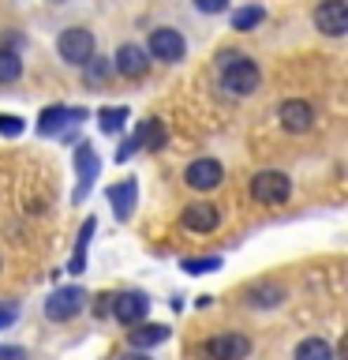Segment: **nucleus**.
Returning <instances> with one entry per match:
<instances>
[{"label":"nucleus","instance_id":"29","mask_svg":"<svg viewBox=\"0 0 348 360\" xmlns=\"http://www.w3.org/2000/svg\"><path fill=\"white\" fill-rule=\"evenodd\" d=\"M27 353L22 349H15V345H0V360H22Z\"/></svg>","mask_w":348,"mask_h":360},{"label":"nucleus","instance_id":"30","mask_svg":"<svg viewBox=\"0 0 348 360\" xmlns=\"http://www.w3.org/2000/svg\"><path fill=\"white\" fill-rule=\"evenodd\" d=\"M120 360H150V356H146V353H123Z\"/></svg>","mask_w":348,"mask_h":360},{"label":"nucleus","instance_id":"16","mask_svg":"<svg viewBox=\"0 0 348 360\" xmlns=\"http://www.w3.org/2000/svg\"><path fill=\"white\" fill-rule=\"evenodd\" d=\"M128 342H131L135 353L154 349V345L168 342V326H161V323H139V326H131V330H128Z\"/></svg>","mask_w":348,"mask_h":360},{"label":"nucleus","instance_id":"12","mask_svg":"<svg viewBox=\"0 0 348 360\" xmlns=\"http://www.w3.org/2000/svg\"><path fill=\"white\" fill-rule=\"evenodd\" d=\"M277 117H281V128L285 131L300 135V131H307L314 124V109L307 105V101H300V98H288V101H281Z\"/></svg>","mask_w":348,"mask_h":360},{"label":"nucleus","instance_id":"21","mask_svg":"<svg viewBox=\"0 0 348 360\" xmlns=\"http://www.w3.org/2000/svg\"><path fill=\"white\" fill-rule=\"evenodd\" d=\"M123 120H128V105H105L98 112V128L105 131V135H120V128H123Z\"/></svg>","mask_w":348,"mask_h":360},{"label":"nucleus","instance_id":"19","mask_svg":"<svg viewBox=\"0 0 348 360\" xmlns=\"http://www.w3.org/2000/svg\"><path fill=\"white\" fill-rule=\"evenodd\" d=\"M292 360H333V349L326 338H303L296 345V356Z\"/></svg>","mask_w":348,"mask_h":360},{"label":"nucleus","instance_id":"3","mask_svg":"<svg viewBox=\"0 0 348 360\" xmlns=\"http://www.w3.org/2000/svg\"><path fill=\"white\" fill-rule=\"evenodd\" d=\"M56 53H60V60L83 68L90 56H94V34L83 30V27H67L60 34V41H56Z\"/></svg>","mask_w":348,"mask_h":360},{"label":"nucleus","instance_id":"15","mask_svg":"<svg viewBox=\"0 0 348 360\" xmlns=\"http://www.w3.org/2000/svg\"><path fill=\"white\" fill-rule=\"evenodd\" d=\"M135 199H139V180H120V184H112V188H109V202H112V210H116V218H120V221H128V218H131Z\"/></svg>","mask_w":348,"mask_h":360},{"label":"nucleus","instance_id":"2","mask_svg":"<svg viewBox=\"0 0 348 360\" xmlns=\"http://www.w3.org/2000/svg\"><path fill=\"white\" fill-rule=\"evenodd\" d=\"M86 308V292L83 285H60L49 292V300H45V315H49L53 323H64V319H75L79 311Z\"/></svg>","mask_w":348,"mask_h":360},{"label":"nucleus","instance_id":"18","mask_svg":"<svg viewBox=\"0 0 348 360\" xmlns=\"http://www.w3.org/2000/svg\"><path fill=\"white\" fill-rule=\"evenodd\" d=\"M243 297L251 308H277V304L285 300V289L274 285V281H258V285H247Z\"/></svg>","mask_w":348,"mask_h":360},{"label":"nucleus","instance_id":"25","mask_svg":"<svg viewBox=\"0 0 348 360\" xmlns=\"http://www.w3.org/2000/svg\"><path fill=\"white\" fill-rule=\"evenodd\" d=\"M22 128H27V124H22V117H11V112H0V135H22Z\"/></svg>","mask_w":348,"mask_h":360},{"label":"nucleus","instance_id":"24","mask_svg":"<svg viewBox=\"0 0 348 360\" xmlns=\"http://www.w3.org/2000/svg\"><path fill=\"white\" fill-rule=\"evenodd\" d=\"M180 266H184L187 274H210V270H218V266H221V259H218V255H206V259H184Z\"/></svg>","mask_w":348,"mask_h":360},{"label":"nucleus","instance_id":"13","mask_svg":"<svg viewBox=\"0 0 348 360\" xmlns=\"http://www.w3.org/2000/svg\"><path fill=\"white\" fill-rule=\"evenodd\" d=\"M221 221L218 207H210V202H191V207H184V214H180V225H184L187 233H213Z\"/></svg>","mask_w":348,"mask_h":360},{"label":"nucleus","instance_id":"22","mask_svg":"<svg viewBox=\"0 0 348 360\" xmlns=\"http://www.w3.org/2000/svg\"><path fill=\"white\" fill-rule=\"evenodd\" d=\"M19 75H22V60H19V53H11V49H0V86L15 83Z\"/></svg>","mask_w":348,"mask_h":360},{"label":"nucleus","instance_id":"23","mask_svg":"<svg viewBox=\"0 0 348 360\" xmlns=\"http://www.w3.org/2000/svg\"><path fill=\"white\" fill-rule=\"evenodd\" d=\"M262 19H266V11L258 8V4H255V8H240V11L232 15V27H236V30H255Z\"/></svg>","mask_w":348,"mask_h":360},{"label":"nucleus","instance_id":"10","mask_svg":"<svg viewBox=\"0 0 348 360\" xmlns=\"http://www.w3.org/2000/svg\"><path fill=\"white\" fill-rule=\"evenodd\" d=\"M314 27H319L326 38H341V34L348 30V4L344 0H326V4H319V11H314Z\"/></svg>","mask_w":348,"mask_h":360},{"label":"nucleus","instance_id":"1","mask_svg":"<svg viewBox=\"0 0 348 360\" xmlns=\"http://www.w3.org/2000/svg\"><path fill=\"white\" fill-rule=\"evenodd\" d=\"M218 75H221V90H229L236 98H247L258 90V68H255V60H247L243 53H221L218 56Z\"/></svg>","mask_w":348,"mask_h":360},{"label":"nucleus","instance_id":"9","mask_svg":"<svg viewBox=\"0 0 348 360\" xmlns=\"http://www.w3.org/2000/svg\"><path fill=\"white\" fill-rule=\"evenodd\" d=\"M112 72H120L123 79H142L146 72H150V56H146L142 45L128 41V45L116 49V56H112Z\"/></svg>","mask_w":348,"mask_h":360},{"label":"nucleus","instance_id":"8","mask_svg":"<svg viewBox=\"0 0 348 360\" xmlns=\"http://www.w3.org/2000/svg\"><path fill=\"white\" fill-rule=\"evenodd\" d=\"M112 304V315L123 323V326H139L146 323V311H150V297L146 292H120V297H109Z\"/></svg>","mask_w":348,"mask_h":360},{"label":"nucleus","instance_id":"4","mask_svg":"<svg viewBox=\"0 0 348 360\" xmlns=\"http://www.w3.org/2000/svg\"><path fill=\"white\" fill-rule=\"evenodd\" d=\"M251 195L258 199V202H285L288 195H292V180L285 176V173H277V169H266V173H255V180H251Z\"/></svg>","mask_w":348,"mask_h":360},{"label":"nucleus","instance_id":"17","mask_svg":"<svg viewBox=\"0 0 348 360\" xmlns=\"http://www.w3.org/2000/svg\"><path fill=\"white\" fill-rule=\"evenodd\" d=\"M131 139H135V146H139V150H161L168 135H165V124L150 117V120H139V128H135Z\"/></svg>","mask_w":348,"mask_h":360},{"label":"nucleus","instance_id":"31","mask_svg":"<svg viewBox=\"0 0 348 360\" xmlns=\"http://www.w3.org/2000/svg\"><path fill=\"white\" fill-rule=\"evenodd\" d=\"M53 4H67V0H53Z\"/></svg>","mask_w":348,"mask_h":360},{"label":"nucleus","instance_id":"7","mask_svg":"<svg viewBox=\"0 0 348 360\" xmlns=\"http://www.w3.org/2000/svg\"><path fill=\"white\" fill-rule=\"evenodd\" d=\"M202 353H206L210 360H247V353H251V342H247L243 334H213L206 345H202Z\"/></svg>","mask_w":348,"mask_h":360},{"label":"nucleus","instance_id":"11","mask_svg":"<svg viewBox=\"0 0 348 360\" xmlns=\"http://www.w3.org/2000/svg\"><path fill=\"white\" fill-rule=\"evenodd\" d=\"M184 180H187V188H195V191H210L225 180V169H221V162H213V158H199V162L187 165Z\"/></svg>","mask_w":348,"mask_h":360},{"label":"nucleus","instance_id":"5","mask_svg":"<svg viewBox=\"0 0 348 360\" xmlns=\"http://www.w3.org/2000/svg\"><path fill=\"white\" fill-rule=\"evenodd\" d=\"M101 173V158L98 150L90 143H79V150H75V176H79V188H75V202H83L90 195V188H94V180Z\"/></svg>","mask_w":348,"mask_h":360},{"label":"nucleus","instance_id":"28","mask_svg":"<svg viewBox=\"0 0 348 360\" xmlns=\"http://www.w3.org/2000/svg\"><path fill=\"white\" fill-rule=\"evenodd\" d=\"M135 150H139V146H135V139H123V143H120V150H116V162H128Z\"/></svg>","mask_w":348,"mask_h":360},{"label":"nucleus","instance_id":"26","mask_svg":"<svg viewBox=\"0 0 348 360\" xmlns=\"http://www.w3.org/2000/svg\"><path fill=\"white\" fill-rule=\"evenodd\" d=\"M15 319H19V304H15V300H4V304H0V330H4V326H11Z\"/></svg>","mask_w":348,"mask_h":360},{"label":"nucleus","instance_id":"20","mask_svg":"<svg viewBox=\"0 0 348 360\" xmlns=\"http://www.w3.org/2000/svg\"><path fill=\"white\" fill-rule=\"evenodd\" d=\"M83 68H86V83H90V86H101V83H109V79L116 75V72H112V60H109V56H90Z\"/></svg>","mask_w":348,"mask_h":360},{"label":"nucleus","instance_id":"14","mask_svg":"<svg viewBox=\"0 0 348 360\" xmlns=\"http://www.w3.org/2000/svg\"><path fill=\"white\" fill-rule=\"evenodd\" d=\"M83 117H86V109L53 105V109H45V112H41V120H38V131H41V135H60L64 128H72V124H83Z\"/></svg>","mask_w":348,"mask_h":360},{"label":"nucleus","instance_id":"6","mask_svg":"<svg viewBox=\"0 0 348 360\" xmlns=\"http://www.w3.org/2000/svg\"><path fill=\"white\" fill-rule=\"evenodd\" d=\"M184 53H187V45H184V38H180V30H173V27L154 30V34H150V45H146V56L165 60V64L184 60Z\"/></svg>","mask_w":348,"mask_h":360},{"label":"nucleus","instance_id":"27","mask_svg":"<svg viewBox=\"0 0 348 360\" xmlns=\"http://www.w3.org/2000/svg\"><path fill=\"white\" fill-rule=\"evenodd\" d=\"M199 11H206V15H218V11H225L229 8V0H191Z\"/></svg>","mask_w":348,"mask_h":360}]
</instances>
